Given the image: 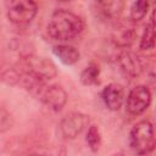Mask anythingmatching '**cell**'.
Instances as JSON below:
<instances>
[{
  "label": "cell",
  "mask_w": 156,
  "mask_h": 156,
  "mask_svg": "<svg viewBox=\"0 0 156 156\" xmlns=\"http://www.w3.org/2000/svg\"><path fill=\"white\" fill-rule=\"evenodd\" d=\"M12 126V117L11 115L5 110L0 107V133L6 132Z\"/></svg>",
  "instance_id": "cell-15"
},
{
  "label": "cell",
  "mask_w": 156,
  "mask_h": 156,
  "mask_svg": "<svg viewBox=\"0 0 156 156\" xmlns=\"http://www.w3.org/2000/svg\"><path fill=\"white\" fill-rule=\"evenodd\" d=\"M63 1H66V0H63Z\"/></svg>",
  "instance_id": "cell-17"
},
{
  "label": "cell",
  "mask_w": 156,
  "mask_h": 156,
  "mask_svg": "<svg viewBox=\"0 0 156 156\" xmlns=\"http://www.w3.org/2000/svg\"><path fill=\"white\" fill-rule=\"evenodd\" d=\"M52 52L63 65H68V66L78 62L80 57L79 51L71 45H56L54 46Z\"/></svg>",
  "instance_id": "cell-9"
},
{
  "label": "cell",
  "mask_w": 156,
  "mask_h": 156,
  "mask_svg": "<svg viewBox=\"0 0 156 156\" xmlns=\"http://www.w3.org/2000/svg\"><path fill=\"white\" fill-rule=\"evenodd\" d=\"M99 1H102V0H99Z\"/></svg>",
  "instance_id": "cell-16"
},
{
  "label": "cell",
  "mask_w": 156,
  "mask_h": 156,
  "mask_svg": "<svg viewBox=\"0 0 156 156\" xmlns=\"http://www.w3.org/2000/svg\"><path fill=\"white\" fill-rule=\"evenodd\" d=\"M102 101L105 106L111 111H118L124 101V89L117 83H111L106 85L101 93Z\"/></svg>",
  "instance_id": "cell-8"
},
{
  "label": "cell",
  "mask_w": 156,
  "mask_h": 156,
  "mask_svg": "<svg viewBox=\"0 0 156 156\" xmlns=\"http://www.w3.org/2000/svg\"><path fill=\"white\" fill-rule=\"evenodd\" d=\"M99 74H100L99 66L95 65V63H90L80 73V82L84 85H93V84H95L98 82Z\"/></svg>",
  "instance_id": "cell-13"
},
{
  "label": "cell",
  "mask_w": 156,
  "mask_h": 156,
  "mask_svg": "<svg viewBox=\"0 0 156 156\" xmlns=\"http://www.w3.org/2000/svg\"><path fill=\"white\" fill-rule=\"evenodd\" d=\"M6 15L10 22L17 26L29 23L37 15L34 0H6Z\"/></svg>",
  "instance_id": "cell-4"
},
{
  "label": "cell",
  "mask_w": 156,
  "mask_h": 156,
  "mask_svg": "<svg viewBox=\"0 0 156 156\" xmlns=\"http://www.w3.org/2000/svg\"><path fill=\"white\" fill-rule=\"evenodd\" d=\"M88 124L89 116L80 112H72L61 121L60 129L66 139H74L84 130V128Z\"/></svg>",
  "instance_id": "cell-7"
},
{
  "label": "cell",
  "mask_w": 156,
  "mask_h": 156,
  "mask_svg": "<svg viewBox=\"0 0 156 156\" xmlns=\"http://www.w3.org/2000/svg\"><path fill=\"white\" fill-rule=\"evenodd\" d=\"M84 28L83 21L73 12L66 10H57L52 13L48 23L49 35L60 41L69 40L82 33Z\"/></svg>",
  "instance_id": "cell-1"
},
{
  "label": "cell",
  "mask_w": 156,
  "mask_h": 156,
  "mask_svg": "<svg viewBox=\"0 0 156 156\" xmlns=\"http://www.w3.org/2000/svg\"><path fill=\"white\" fill-rule=\"evenodd\" d=\"M155 46V23L154 17H151V22L146 24L143 37L140 39V49L141 50H151Z\"/></svg>",
  "instance_id": "cell-11"
},
{
  "label": "cell",
  "mask_w": 156,
  "mask_h": 156,
  "mask_svg": "<svg viewBox=\"0 0 156 156\" xmlns=\"http://www.w3.org/2000/svg\"><path fill=\"white\" fill-rule=\"evenodd\" d=\"M39 99L51 110L60 111L67 101V93L60 85H45L43 84L38 90Z\"/></svg>",
  "instance_id": "cell-6"
},
{
  "label": "cell",
  "mask_w": 156,
  "mask_h": 156,
  "mask_svg": "<svg viewBox=\"0 0 156 156\" xmlns=\"http://www.w3.org/2000/svg\"><path fill=\"white\" fill-rule=\"evenodd\" d=\"M150 102L151 93L149 88L145 85H136L129 91L126 101V107L130 115L139 116L144 111H146V108L150 106Z\"/></svg>",
  "instance_id": "cell-5"
},
{
  "label": "cell",
  "mask_w": 156,
  "mask_h": 156,
  "mask_svg": "<svg viewBox=\"0 0 156 156\" xmlns=\"http://www.w3.org/2000/svg\"><path fill=\"white\" fill-rule=\"evenodd\" d=\"M129 146L140 155L150 154L155 149L154 127L149 121L136 123L129 133Z\"/></svg>",
  "instance_id": "cell-2"
},
{
  "label": "cell",
  "mask_w": 156,
  "mask_h": 156,
  "mask_svg": "<svg viewBox=\"0 0 156 156\" xmlns=\"http://www.w3.org/2000/svg\"><path fill=\"white\" fill-rule=\"evenodd\" d=\"M87 143L89 145V147L93 151H98L101 144V135H100V130L96 126H90L87 133Z\"/></svg>",
  "instance_id": "cell-14"
},
{
  "label": "cell",
  "mask_w": 156,
  "mask_h": 156,
  "mask_svg": "<svg viewBox=\"0 0 156 156\" xmlns=\"http://www.w3.org/2000/svg\"><path fill=\"white\" fill-rule=\"evenodd\" d=\"M119 63L122 69L126 71V73L130 74V76H135L138 74L139 69H140V63L138 57H135L133 54L130 52H123L119 56Z\"/></svg>",
  "instance_id": "cell-10"
},
{
  "label": "cell",
  "mask_w": 156,
  "mask_h": 156,
  "mask_svg": "<svg viewBox=\"0 0 156 156\" xmlns=\"http://www.w3.org/2000/svg\"><path fill=\"white\" fill-rule=\"evenodd\" d=\"M150 0H134L130 7V20L138 22L143 20L149 11Z\"/></svg>",
  "instance_id": "cell-12"
},
{
  "label": "cell",
  "mask_w": 156,
  "mask_h": 156,
  "mask_svg": "<svg viewBox=\"0 0 156 156\" xmlns=\"http://www.w3.org/2000/svg\"><path fill=\"white\" fill-rule=\"evenodd\" d=\"M21 66H22L21 72L27 73L30 77H33L40 82L52 79L56 76L55 65L45 57L27 56L22 60Z\"/></svg>",
  "instance_id": "cell-3"
}]
</instances>
